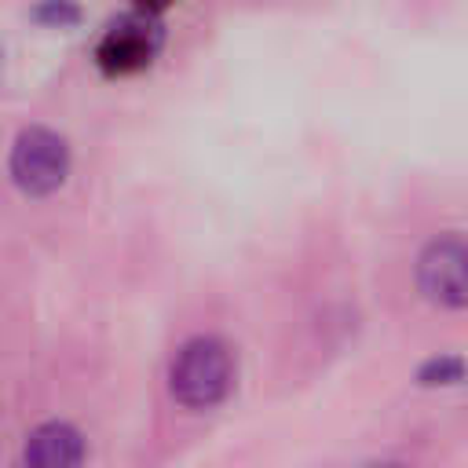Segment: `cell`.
I'll list each match as a JSON object with an SVG mask.
<instances>
[{
	"mask_svg": "<svg viewBox=\"0 0 468 468\" xmlns=\"http://www.w3.org/2000/svg\"><path fill=\"white\" fill-rule=\"evenodd\" d=\"M234 388V355L219 336L186 340L168 369V391L186 410H212Z\"/></svg>",
	"mask_w": 468,
	"mask_h": 468,
	"instance_id": "cell-1",
	"label": "cell"
},
{
	"mask_svg": "<svg viewBox=\"0 0 468 468\" xmlns=\"http://www.w3.org/2000/svg\"><path fill=\"white\" fill-rule=\"evenodd\" d=\"M165 44V26H161V7L154 4H135L121 11L99 37L95 44V62L110 77H128L146 69Z\"/></svg>",
	"mask_w": 468,
	"mask_h": 468,
	"instance_id": "cell-2",
	"label": "cell"
},
{
	"mask_svg": "<svg viewBox=\"0 0 468 468\" xmlns=\"http://www.w3.org/2000/svg\"><path fill=\"white\" fill-rule=\"evenodd\" d=\"M7 172L22 194L44 197L58 190L69 176V143L44 124H29L15 135Z\"/></svg>",
	"mask_w": 468,
	"mask_h": 468,
	"instance_id": "cell-3",
	"label": "cell"
},
{
	"mask_svg": "<svg viewBox=\"0 0 468 468\" xmlns=\"http://www.w3.org/2000/svg\"><path fill=\"white\" fill-rule=\"evenodd\" d=\"M417 289L442 307L468 303V234H442L420 249Z\"/></svg>",
	"mask_w": 468,
	"mask_h": 468,
	"instance_id": "cell-4",
	"label": "cell"
},
{
	"mask_svg": "<svg viewBox=\"0 0 468 468\" xmlns=\"http://www.w3.org/2000/svg\"><path fill=\"white\" fill-rule=\"evenodd\" d=\"M22 461H26V468H80L84 439L66 420H44L29 431Z\"/></svg>",
	"mask_w": 468,
	"mask_h": 468,
	"instance_id": "cell-5",
	"label": "cell"
},
{
	"mask_svg": "<svg viewBox=\"0 0 468 468\" xmlns=\"http://www.w3.org/2000/svg\"><path fill=\"white\" fill-rule=\"evenodd\" d=\"M417 380L424 388H446V384H457L464 380V362L457 355H439V358H428L420 369H417Z\"/></svg>",
	"mask_w": 468,
	"mask_h": 468,
	"instance_id": "cell-6",
	"label": "cell"
},
{
	"mask_svg": "<svg viewBox=\"0 0 468 468\" xmlns=\"http://www.w3.org/2000/svg\"><path fill=\"white\" fill-rule=\"evenodd\" d=\"M29 18H33V22H44V26H58V29H66V26H77V22H80V7H77V4L51 0V4L33 7Z\"/></svg>",
	"mask_w": 468,
	"mask_h": 468,
	"instance_id": "cell-7",
	"label": "cell"
},
{
	"mask_svg": "<svg viewBox=\"0 0 468 468\" xmlns=\"http://www.w3.org/2000/svg\"><path fill=\"white\" fill-rule=\"evenodd\" d=\"M366 468H402V464H395V461H373V464H366Z\"/></svg>",
	"mask_w": 468,
	"mask_h": 468,
	"instance_id": "cell-8",
	"label": "cell"
},
{
	"mask_svg": "<svg viewBox=\"0 0 468 468\" xmlns=\"http://www.w3.org/2000/svg\"><path fill=\"white\" fill-rule=\"evenodd\" d=\"M0 62H4V48H0Z\"/></svg>",
	"mask_w": 468,
	"mask_h": 468,
	"instance_id": "cell-9",
	"label": "cell"
}]
</instances>
